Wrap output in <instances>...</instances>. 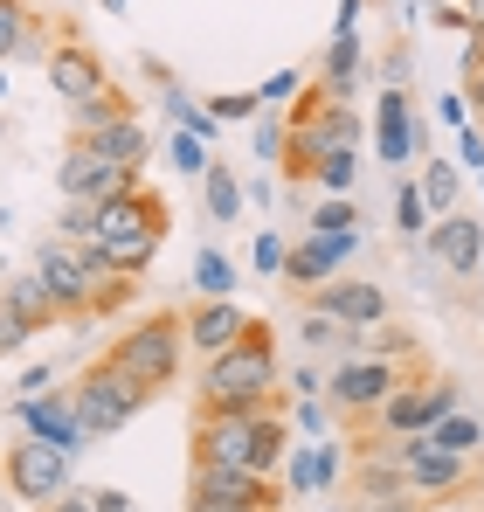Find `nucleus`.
Instances as JSON below:
<instances>
[{
  "mask_svg": "<svg viewBox=\"0 0 484 512\" xmlns=\"http://www.w3.org/2000/svg\"><path fill=\"white\" fill-rule=\"evenodd\" d=\"M305 312H332L346 326H388V291L367 277H332L319 291H305Z\"/></svg>",
  "mask_w": 484,
  "mask_h": 512,
  "instance_id": "nucleus-15",
  "label": "nucleus"
},
{
  "mask_svg": "<svg viewBox=\"0 0 484 512\" xmlns=\"http://www.w3.org/2000/svg\"><path fill=\"white\" fill-rule=\"evenodd\" d=\"M256 270H284V243L277 236H256Z\"/></svg>",
  "mask_w": 484,
  "mask_h": 512,
  "instance_id": "nucleus-36",
  "label": "nucleus"
},
{
  "mask_svg": "<svg viewBox=\"0 0 484 512\" xmlns=\"http://www.w3.org/2000/svg\"><path fill=\"white\" fill-rule=\"evenodd\" d=\"M70 395H77V416H83V429H90V443L132 429V423H139V409L153 402V388H146L139 374H125L111 353H97L90 367L70 374Z\"/></svg>",
  "mask_w": 484,
  "mask_h": 512,
  "instance_id": "nucleus-3",
  "label": "nucleus"
},
{
  "mask_svg": "<svg viewBox=\"0 0 484 512\" xmlns=\"http://www.w3.org/2000/svg\"><path fill=\"white\" fill-rule=\"evenodd\" d=\"M201 187H208V215H215V222H236V215H242V180L229 167H208V173H201Z\"/></svg>",
  "mask_w": 484,
  "mask_h": 512,
  "instance_id": "nucleus-26",
  "label": "nucleus"
},
{
  "mask_svg": "<svg viewBox=\"0 0 484 512\" xmlns=\"http://www.w3.org/2000/svg\"><path fill=\"white\" fill-rule=\"evenodd\" d=\"M83 146H97V153H104V160H118V167H146V153H153V139H146V125H139V118L97 125V132H83Z\"/></svg>",
  "mask_w": 484,
  "mask_h": 512,
  "instance_id": "nucleus-21",
  "label": "nucleus"
},
{
  "mask_svg": "<svg viewBox=\"0 0 484 512\" xmlns=\"http://www.w3.org/2000/svg\"><path fill=\"white\" fill-rule=\"evenodd\" d=\"M312 229H325V236H346V229H360V208H353L346 194H325L319 208H312Z\"/></svg>",
  "mask_w": 484,
  "mask_h": 512,
  "instance_id": "nucleus-28",
  "label": "nucleus"
},
{
  "mask_svg": "<svg viewBox=\"0 0 484 512\" xmlns=\"http://www.w3.org/2000/svg\"><path fill=\"white\" fill-rule=\"evenodd\" d=\"M7 492H14L28 512L49 506V499H63V492H70V450H56L49 436L7 443Z\"/></svg>",
  "mask_w": 484,
  "mask_h": 512,
  "instance_id": "nucleus-8",
  "label": "nucleus"
},
{
  "mask_svg": "<svg viewBox=\"0 0 484 512\" xmlns=\"http://www.w3.org/2000/svg\"><path fill=\"white\" fill-rule=\"evenodd\" d=\"M478 132H484V118H478Z\"/></svg>",
  "mask_w": 484,
  "mask_h": 512,
  "instance_id": "nucleus-46",
  "label": "nucleus"
},
{
  "mask_svg": "<svg viewBox=\"0 0 484 512\" xmlns=\"http://www.w3.org/2000/svg\"><path fill=\"white\" fill-rule=\"evenodd\" d=\"M194 277H201V291H208V298H229V284H236V270H229V256H222V250H201V256H194Z\"/></svg>",
  "mask_w": 484,
  "mask_h": 512,
  "instance_id": "nucleus-29",
  "label": "nucleus"
},
{
  "mask_svg": "<svg viewBox=\"0 0 484 512\" xmlns=\"http://www.w3.org/2000/svg\"><path fill=\"white\" fill-rule=\"evenodd\" d=\"M42 77H49V90H56L63 104H83V97H97V90L111 84V63L83 42L77 28H63V35H56V49L42 56Z\"/></svg>",
  "mask_w": 484,
  "mask_h": 512,
  "instance_id": "nucleus-11",
  "label": "nucleus"
},
{
  "mask_svg": "<svg viewBox=\"0 0 484 512\" xmlns=\"http://www.w3.org/2000/svg\"><path fill=\"white\" fill-rule=\"evenodd\" d=\"M353 173H360V160H353V146H332V153H325L319 187H325V194H346V187H353Z\"/></svg>",
  "mask_w": 484,
  "mask_h": 512,
  "instance_id": "nucleus-31",
  "label": "nucleus"
},
{
  "mask_svg": "<svg viewBox=\"0 0 484 512\" xmlns=\"http://www.w3.org/2000/svg\"><path fill=\"white\" fill-rule=\"evenodd\" d=\"M422 512H484V499H422Z\"/></svg>",
  "mask_w": 484,
  "mask_h": 512,
  "instance_id": "nucleus-41",
  "label": "nucleus"
},
{
  "mask_svg": "<svg viewBox=\"0 0 484 512\" xmlns=\"http://www.w3.org/2000/svg\"><path fill=\"white\" fill-rule=\"evenodd\" d=\"M28 340H35V333H28L21 319H7V312H0V360H7V353H21Z\"/></svg>",
  "mask_w": 484,
  "mask_h": 512,
  "instance_id": "nucleus-35",
  "label": "nucleus"
},
{
  "mask_svg": "<svg viewBox=\"0 0 484 512\" xmlns=\"http://www.w3.org/2000/svg\"><path fill=\"white\" fill-rule=\"evenodd\" d=\"M35 512H97V506H90V492H63V499H49V506H35Z\"/></svg>",
  "mask_w": 484,
  "mask_h": 512,
  "instance_id": "nucleus-39",
  "label": "nucleus"
},
{
  "mask_svg": "<svg viewBox=\"0 0 484 512\" xmlns=\"http://www.w3.org/2000/svg\"><path fill=\"white\" fill-rule=\"evenodd\" d=\"M173 160H180V173H208V153H201V139H194V132H180V139H173Z\"/></svg>",
  "mask_w": 484,
  "mask_h": 512,
  "instance_id": "nucleus-32",
  "label": "nucleus"
},
{
  "mask_svg": "<svg viewBox=\"0 0 484 512\" xmlns=\"http://www.w3.org/2000/svg\"><path fill=\"white\" fill-rule=\"evenodd\" d=\"M0 312H7V319H21L28 333L63 326V305H56V291L42 284V270H28V277H0Z\"/></svg>",
  "mask_w": 484,
  "mask_h": 512,
  "instance_id": "nucleus-20",
  "label": "nucleus"
},
{
  "mask_svg": "<svg viewBox=\"0 0 484 512\" xmlns=\"http://www.w3.org/2000/svg\"><path fill=\"white\" fill-rule=\"evenodd\" d=\"M42 388H49V367H28V374H21V395H14V402H28V395H42Z\"/></svg>",
  "mask_w": 484,
  "mask_h": 512,
  "instance_id": "nucleus-42",
  "label": "nucleus"
},
{
  "mask_svg": "<svg viewBox=\"0 0 484 512\" xmlns=\"http://www.w3.org/2000/svg\"><path fill=\"white\" fill-rule=\"evenodd\" d=\"M429 222H436V215H429V201H422V180H408L402 194H395V229H402V236H429Z\"/></svg>",
  "mask_w": 484,
  "mask_h": 512,
  "instance_id": "nucleus-27",
  "label": "nucleus"
},
{
  "mask_svg": "<svg viewBox=\"0 0 484 512\" xmlns=\"http://www.w3.org/2000/svg\"><path fill=\"white\" fill-rule=\"evenodd\" d=\"M415 360V353H408ZM408 360H381V353H360V360H339L332 374H325V409L339 416V436H353V429H367L381 409H388V395L402 388Z\"/></svg>",
  "mask_w": 484,
  "mask_h": 512,
  "instance_id": "nucleus-5",
  "label": "nucleus"
},
{
  "mask_svg": "<svg viewBox=\"0 0 484 512\" xmlns=\"http://www.w3.org/2000/svg\"><path fill=\"white\" fill-rule=\"evenodd\" d=\"M35 270H42V284L56 291L63 319H70V326H90V256H83V243L49 236V243L35 250Z\"/></svg>",
  "mask_w": 484,
  "mask_h": 512,
  "instance_id": "nucleus-12",
  "label": "nucleus"
},
{
  "mask_svg": "<svg viewBox=\"0 0 484 512\" xmlns=\"http://www.w3.org/2000/svg\"><path fill=\"white\" fill-rule=\"evenodd\" d=\"M353 512H422L415 492H388V499H353Z\"/></svg>",
  "mask_w": 484,
  "mask_h": 512,
  "instance_id": "nucleus-33",
  "label": "nucleus"
},
{
  "mask_svg": "<svg viewBox=\"0 0 484 512\" xmlns=\"http://www.w3.org/2000/svg\"><path fill=\"white\" fill-rule=\"evenodd\" d=\"M63 28H70V21L42 14L35 0H0V63H14V56H49Z\"/></svg>",
  "mask_w": 484,
  "mask_h": 512,
  "instance_id": "nucleus-16",
  "label": "nucleus"
},
{
  "mask_svg": "<svg viewBox=\"0 0 484 512\" xmlns=\"http://www.w3.org/2000/svg\"><path fill=\"white\" fill-rule=\"evenodd\" d=\"M256 104H263L256 90H242V97H208V111H215V118H249Z\"/></svg>",
  "mask_w": 484,
  "mask_h": 512,
  "instance_id": "nucleus-34",
  "label": "nucleus"
},
{
  "mask_svg": "<svg viewBox=\"0 0 484 512\" xmlns=\"http://www.w3.org/2000/svg\"><path fill=\"white\" fill-rule=\"evenodd\" d=\"M457 153H464V167H484V132H478V125H464V139H457Z\"/></svg>",
  "mask_w": 484,
  "mask_h": 512,
  "instance_id": "nucleus-37",
  "label": "nucleus"
},
{
  "mask_svg": "<svg viewBox=\"0 0 484 512\" xmlns=\"http://www.w3.org/2000/svg\"><path fill=\"white\" fill-rule=\"evenodd\" d=\"M353 243H360V229H346V236H325V229H312L305 243H291L284 250V284L305 298V291H319V284H332L339 277V263L353 256Z\"/></svg>",
  "mask_w": 484,
  "mask_h": 512,
  "instance_id": "nucleus-14",
  "label": "nucleus"
},
{
  "mask_svg": "<svg viewBox=\"0 0 484 512\" xmlns=\"http://www.w3.org/2000/svg\"><path fill=\"white\" fill-rule=\"evenodd\" d=\"M21 423H28V436H49V443L70 450V457L90 443V429H83L77 395H70V388H42V395H28V402H21Z\"/></svg>",
  "mask_w": 484,
  "mask_h": 512,
  "instance_id": "nucleus-17",
  "label": "nucleus"
},
{
  "mask_svg": "<svg viewBox=\"0 0 484 512\" xmlns=\"http://www.w3.org/2000/svg\"><path fill=\"white\" fill-rule=\"evenodd\" d=\"M367 353H381V360H408V353H422V340L402 333V326H367Z\"/></svg>",
  "mask_w": 484,
  "mask_h": 512,
  "instance_id": "nucleus-30",
  "label": "nucleus"
},
{
  "mask_svg": "<svg viewBox=\"0 0 484 512\" xmlns=\"http://www.w3.org/2000/svg\"><path fill=\"white\" fill-rule=\"evenodd\" d=\"M457 194H464V180L450 160H422V201H429V215H457Z\"/></svg>",
  "mask_w": 484,
  "mask_h": 512,
  "instance_id": "nucleus-25",
  "label": "nucleus"
},
{
  "mask_svg": "<svg viewBox=\"0 0 484 512\" xmlns=\"http://www.w3.org/2000/svg\"><path fill=\"white\" fill-rule=\"evenodd\" d=\"M277 395V333L263 319H249L229 353H208L201 388H194V416H242V409H270Z\"/></svg>",
  "mask_w": 484,
  "mask_h": 512,
  "instance_id": "nucleus-1",
  "label": "nucleus"
},
{
  "mask_svg": "<svg viewBox=\"0 0 484 512\" xmlns=\"http://www.w3.org/2000/svg\"><path fill=\"white\" fill-rule=\"evenodd\" d=\"M118 118H139V104H132V90H125V84H104L97 97H83L77 111H70V139L97 132V125H118Z\"/></svg>",
  "mask_w": 484,
  "mask_h": 512,
  "instance_id": "nucleus-22",
  "label": "nucleus"
},
{
  "mask_svg": "<svg viewBox=\"0 0 484 512\" xmlns=\"http://www.w3.org/2000/svg\"><path fill=\"white\" fill-rule=\"evenodd\" d=\"M436 118H443V125H450V132H457V125H464V118H471V97H464V90H457V97H443V111H436Z\"/></svg>",
  "mask_w": 484,
  "mask_h": 512,
  "instance_id": "nucleus-38",
  "label": "nucleus"
},
{
  "mask_svg": "<svg viewBox=\"0 0 484 512\" xmlns=\"http://www.w3.org/2000/svg\"><path fill=\"white\" fill-rule=\"evenodd\" d=\"M374 153L388 167H408L415 160V111H408V84H388L381 104H374Z\"/></svg>",
  "mask_w": 484,
  "mask_h": 512,
  "instance_id": "nucleus-18",
  "label": "nucleus"
},
{
  "mask_svg": "<svg viewBox=\"0 0 484 512\" xmlns=\"http://www.w3.org/2000/svg\"><path fill=\"white\" fill-rule=\"evenodd\" d=\"M284 450H291V409L270 402V409H242V416H194V450L187 457L277 478L284 471Z\"/></svg>",
  "mask_w": 484,
  "mask_h": 512,
  "instance_id": "nucleus-2",
  "label": "nucleus"
},
{
  "mask_svg": "<svg viewBox=\"0 0 484 512\" xmlns=\"http://www.w3.org/2000/svg\"><path fill=\"white\" fill-rule=\"evenodd\" d=\"M97 7H104V14H125V7H132V0H97Z\"/></svg>",
  "mask_w": 484,
  "mask_h": 512,
  "instance_id": "nucleus-45",
  "label": "nucleus"
},
{
  "mask_svg": "<svg viewBox=\"0 0 484 512\" xmlns=\"http://www.w3.org/2000/svg\"><path fill=\"white\" fill-rule=\"evenodd\" d=\"M464 35H484V0H464Z\"/></svg>",
  "mask_w": 484,
  "mask_h": 512,
  "instance_id": "nucleus-44",
  "label": "nucleus"
},
{
  "mask_svg": "<svg viewBox=\"0 0 484 512\" xmlns=\"http://www.w3.org/2000/svg\"><path fill=\"white\" fill-rule=\"evenodd\" d=\"M139 180H146L139 167H118V160H104V153H97V146H83V139H70V146H63V167H56L63 201H90V208H104V201L132 194Z\"/></svg>",
  "mask_w": 484,
  "mask_h": 512,
  "instance_id": "nucleus-9",
  "label": "nucleus"
},
{
  "mask_svg": "<svg viewBox=\"0 0 484 512\" xmlns=\"http://www.w3.org/2000/svg\"><path fill=\"white\" fill-rule=\"evenodd\" d=\"M422 250H429V263L443 270V277H478L484 263V222L478 215H436L429 222V236H422Z\"/></svg>",
  "mask_w": 484,
  "mask_h": 512,
  "instance_id": "nucleus-13",
  "label": "nucleus"
},
{
  "mask_svg": "<svg viewBox=\"0 0 484 512\" xmlns=\"http://www.w3.org/2000/svg\"><path fill=\"white\" fill-rule=\"evenodd\" d=\"M284 132H319V139H332V146H360V111H353V97H339L325 77H312V84L291 97Z\"/></svg>",
  "mask_w": 484,
  "mask_h": 512,
  "instance_id": "nucleus-10",
  "label": "nucleus"
},
{
  "mask_svg": "<svg viewBox=\"0 0 484 512\" xmlns=\"http://www.w3.org/2000/svg\"><path fill=\"white\" fill-rule=\"evenodd\" d=\"M90 506H97V512H132V499H125V492H111V485H97V492H90Z\"/></svg>",
  "mask_w": 484,
  "mask_h": 512,
  "instance_id": "nucleus-40",
  "label": "nucleus"
},
{
  "mask_svg": "<svg viewBox=\"0 0 484 512\" xmlns=\"http://www.w3.org/2000/svg\"><path fill=\"white\" fill-rule=\"evenodd\" d=\"M187 312V346L194 353H229L249 333V312H236L229 298H201V305H180Z\"/></svg>",
  "mask_w": 484,
  "mask_h": 512,
  "instance_id": "nucleus-19",
  "label": "nucleus"
},
{
  "mask_svg": "<svg viewBox=\"0 0 484 512\" xmlns=\"http://www.w3.org/2000/svg\"><path fill=\"white\" fill-rule=\"evenodd\" d=\"M464 97H471V111L484 118V70H471V77H464Z\"/></svg>",
  "mask_w": 484,
  "mask_h": 512,
  "instance_id": "nucleus-43",
  "label": "nucleus"
},
{
  "mask_svg": "<svg viewBox=\"0 0 484 512\" xmlns=\"http://www.w3.org/2000/svg\"><path fill=\"white\" fill-rule=\"evenodd\" d=\"M319 77L339 90V97H353V90H360V42H353V28H339V35H332V49H325V63H319Z\"/></svg>",
  "mask_w": 484,
  "mask_h": 512,
  "instance_id": "nucleus-23",
  "label": "nucleus"
},
{
  "mask_svg": "<svg viewBox=\"0 0 484 512\" xmlns=\"http://www.w3.org/2000/svg\"><path fill=\"white\" fill-rule=\"evenodd\" d=\"M450 409H464V402H457V374H450V367H436L429 353H415V360H408V374H402V388L388 395V409H381L367 429H388V436H422V429L443 423Z\"/></svg>",
  "mask_w": 484,
  "mask_h": 512,
  "instance_id": "nucleus-6",
  "label": "nucleus"
},
{
  "mask_svg": "<svg viewBox=\"0 0 484 512\" xmlns=\"http://www.w3.org/2000/svg\"><path fill=\"white\" fill-rule=\"evenodd\" d=\"M104 353H111L125 374H139L153 395H166V388L180 381V360H187V312H173V305H166V312H146L139 326H125Z\"/></svg>",
  "mask_w": 484,
  "mask_h": 512,
  "instance_id": "nucleus-4",
  "label": "nucleus"
},
{
  "mask_svg": "<svg viewBox=\"0 0 484 512\" xmlns=\"http://www.w3.org/2000/svg\"><path fill=\"white\" fill-rule=\"evenodd\" d=\"M429 443H443V450H457V457H484V423L471 416V409H450L436 429H422Z\"/></svg>",
  "mask_w": 484,
  "mask_h": 512,
  "instance_id": "nucleus-24",
  "label": "nucleus"
},
{
  "mask_svg": "<svg viewBox=\"0 0 484 512\" xmlns=\"http://www.w3.org/2000/svg\"><path fill=\"white\" fill-rule=\"evenodd\" d=\"M187 512H284V485L263 471L187 457Z\"/></svg>",
  "mask_w": 484,
  "mask_h": 512,
  "instance_id": "nucleus-7",
  "label": "nucleus"
}]
</instances>
